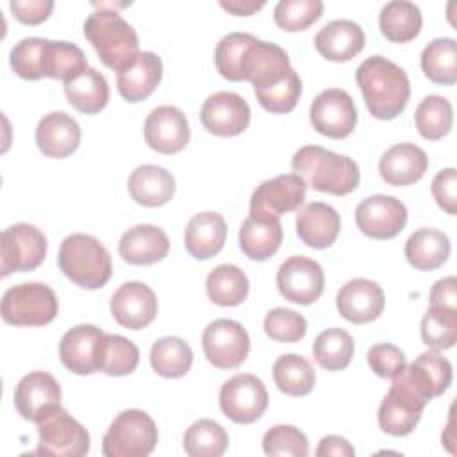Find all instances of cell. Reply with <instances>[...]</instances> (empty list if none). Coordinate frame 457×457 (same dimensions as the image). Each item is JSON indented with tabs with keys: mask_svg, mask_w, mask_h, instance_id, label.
<instances>
[{
	"mask_svg": "<svg viewBox=\"0 0 457 457\" xmlns=\"http://www.w3.org/2000/svg\"><path fill=\"white\" fill-rule=\"evenodd\" d=\"M262 450L266 455L305 457L309 453V443L300 428L293 425H275L266 430L262 437Z\"/></svg>",
	"mask_w": 457,
	"mask_h": 457,
	"instance_id": "cell-48",
	"label": "cell"
},
{
	"mask_svg": "<svg viewBox=\"0 0 457 457\" xmlns=\"http://www.w3.org/2000/svg\"><path fill=\"white\" fill-rule=\"evenodd\" d=\"M291 168L305 186L334 196L352 193L361 180V173L353 159L320 145H305L296 150L291 159Z\"/></svg>",
	"mask_w": 457,
	"mask_h": 457,
	"instance_id": "cell-3",
	"label": "cell"
},
{
	"mask_svg": "<svg viewBox=\"0 0 457 457\" xmlns=\"http://www.w3.org/2000/svg\"><path fill=\"white\" fill-rule=\"evenodd\" d=\"M428 168V157L414 143L393 145L380 157V177L391 186H409L418 182Z\"/></svg>",
	"mask_w": 457,
	"mask_h": 457,
	"instance_id": "cell-27",
	"label": "cell"
},
{
	"mask_svg": "<svg viewBox=\"0 0 457 457\" xmlns=\"http://www.w3.org/2000/svg\"><path fill=\"white\" fill-rule=\"evenodd\" d=\"M14 405L23 420L39 423L48 412L61 407V386L50 373L32 371L16 384Z\"/></svg>",
	"mask_w": 457,
	"mask_h": 457,
	"instance_id": "cell-18",
	"label": "cell"
},
{
	"mask_svg": "<svg viewBox=\"0 0 457 457\" xmlns=\"http://www.w3.org/2000/svg\"><path fill=\"white\" fill-rule=\"evenodd\" d=\"M341 228V220L337 211L323 202H311L298 209L296 214V234L311 248L330 246Z\"/></svg>",
	"mask_w": 457,
	"mask_h": 457,
	"instance_id": "cell-24",
	"label": "cell"
},
{
	"mask_svg": "<svg viewBox=\"0 0 457 457\" xmlns=\"http://www.w3.org/2000/svg\"><path fill=\"white\" fill-rule=\"evenodd\" d=\"M264 332L268 337L278 343H295L300 341L307 332L305 318L286 307L271 309L264 318Z\"/></svg>",
	"mask_w": 457,
	"mask_h": 457,
	"instance_id": "cell-49",
	"label": "cell"
},
{
	"mask_svg": "<svg viewBox=\"0 0 457 457\" xmlns=\"http://www.w3.org/2000/svg\"><path fill=\"white\" fill-rule=\"evenodd\" d=\"M452 384V364L437 350H427L420 353L414 362L405 364L395 377H391V387L420 409L443 395Z\"/></svg>",
	"mask_w": 457,
	"mask_h": 457,
	"instance_id": "cell-6",
	"label": "cell"
},
{
	"mask_svg": "<svg viewBox=\"0 0 457 457\" xmlns=\"http://www.w3.org/2000/svg\"><path fill=\"white\" fill-rule=\"evenodd\" d=\"M227 223L221 214L207 211L193 216L184 232L187 252L200 261L214 257L225 245Z\"/></svg>",
	"mask_w": 457,
	"mask_h": 457,
	"instance_id": "cell-30",
	"label": "cell"
},
{
	"mask_svg": "<svg viewBox=\"0 0 457 457\" xmlns=\"http://www.w3.org/2000/svg\"><path fill=\"white\" fill-rule=\"evenodd\" d=\"M282 236L280 220H266L248 214L239 228V246L252 261H266L278 250Z\"/></svg>",
	"mask_w": 457,
	"mask_h": 457,
	"instance_id": "cell-32",
	"label": "cell"
},
{
	"mask_svg": "<svg viewBox=\"0 0 457 457\" xmlns=\"http://www.w3.org/2000/svg\"><path fill=\"white\" fill-rule=\"evenodd\" d=\"M118 250L125 262L145 266L164 259L170 250V241L162 228L139 223L121 234Z\"/></svg>",
	"mask_w": 457,
	"mask_h": 457,
	"instance_id": "cell-23",
	"label": "cell"
},
{
	"mask_svg": "<svg viewBox=\"0 0 457 457\" xmlns=\"http://www.w3.org/2000/svg\"><path fill=\"white\" fill-rule=\"evenodd\" d=\"M159 434L154 420L139 409L121 411L102 441L105 457H146L154 452Z\"/></svg>",
	"mask_w": 457,
	"mask_h": 457,
	"instance_id": "cell-7",
	"label": "cell"
},
{
	"mask_svg": "<svg viewBox=\"0 0 457 457\" xmlns=\"http://www.w3.org/2000/svg\"><path fill=\"white\" fill-rule=\"evenodd\" d=\"M64 93L70 105L84 114H96L109 102V84L105 77L89 66L64 80Z\"/></svg>",
	"mask_w": 457,
	"mask_h": 457,
	"instance_id": "cell-31",
	"label": "cell"
},
{
	"mask_svg": "<svg viewBox=\"0 0 457 457\" xmlns=\"http://www.w3.org/2000/svg\"><path fill=\"white\" fill-rule=\"evenodd\" d=\"M59 311L52 287L41 282H23L9 287L2 296V318L16 327H43Z\"/></svg>",
	"mask_w": 457,
	"mask_h": 457,
	"instance_id": "cell-8",
	"label": "cell"
},
{
	"mask_svg": "<svg viewBox=\"0 0 457 457\" xmlns=\"http://www.w3.org/2000/svg\"><path fill=\"white\" fill-rule=\"evenodd\" d=\"M264 4L266 2H255V0H228V2H220V5L225 9V11H228V12H232V14H236V16H250V14H253L255 11H259V9H262L264 7Z\"/></svg>",
	"mask_w": 457,
	"mask_h": 457,
	"instance_id": "cell-56",
	"label": "cell"
},
{
	"mask_svg": "<svg viewBox=\"0 0 457 457\" xmlns=\"http://www.w3.org/2000/svg\"><path fill=\"white\" fill-rule=\"evenodd\" d=\"M189 123L175 105H159L145 120V141L159 154H177L189 143Z\"/></svg>",
	"mask_w": 457,
	"mask_h": 457,
	"instance_id": "cell-19",
	"label": "cell"
},
{
	"mask_svg": "<svg viewBox=\"0 0 457 457\" xmlns=\"http://www.w3.org/2000/svg\"><path fill=\"white\" fill-rule=\"evenodd\" d=\"M220 407L223 414L236 423H253L268 407L264 382L252 373L230 377L220 389Z\"/></svg>",
	"mask_w": 457,
	"mask_h": 457,
	"instance_id": "cell-12",
	"label": "cell"
},
{
	"mask_svg": "<svg viewBox=\"0 0 457 457\" xmlns=\"http://www.w3.org/2000/svg\"><path fill=\"white\" fill-rule=\"evenodd\" d=\"M202 346L212 366L230 370L243 364L248 357L250 337L239 321L220 318L204 328Z\"/></svg>",
	"mask_w": 457,
	"mask_h": 457,
	"instance_id": "cell-11",
	"label": "cell"
},
{
	"mask_svg": "<svg viewBox=\"0 0 457 457\" xmlns=\"http://www.w3.org/2000/svg\"><path fill=\"white\" fill-rule=\"evenodd\" d=\"M318 457H353V446L341 436H325L316 450Z\"/></svg>",
	"mask_w": 457,
	"mask_h": 457,
	"instance_id": "cell-55",
	"label": "cell"
},
{
	"mask_svg": "<svg viewBox=\"0 0 457 457\" xmlns=\"http://www.w3.org/2000/svg\"><path fill=\"white\" fill-rule=\"evenodd\" d=\"M104 330L95 325L70 328L59 343V357L66 370L77 375H91L96 370V345Z\"/></svg>",
	"mask_w": 457,
	"mask_h": 457,
	"instance_id": "cell-25",
	"label": "cell"
},
{
	"mask_svg": "<svg viewBox=\"0 0 457 457\" xmlns=\"http://www.w3.org/2000/svg\"><path fill=\"white\" fill-rule=\"evenodd\" d=\"M205 289L211 302L221 307H234L246 300L248 278L241 268L220 264L207 275Z\"/></svg>",
	"mask_w": 457,
	"mask_h": 457,
	"instance_id": "cell-37",
	"label": "cell"
},
{
	"mask_svg": "<svg viewBox=\"0 0 457 457\" xmlns=\"http://www.w3.org/2000/svg\"><path fill=\"white\" fill-rule=\"evenodd\" d=\"M366 43L364 30L352 20H332L314 36L316 50L328 61H350Z\"/></svg>",
	"mask_w": 457,
	"mask_h": 457,
	"instance_id": "cell-26",
	"label": "cell"
},
{
	"mask_svg": "<svg viewBox=\"0 0 457 457\" xmlns=\"http://www.w3.org/2000/svg\"><path fill=\"white\" fill-rule=\"evenodd\" d=\"M255 39V36L248 32H230L223 36L214 50L216 70L221 77L232 82L243 80L241 77V59L246 46Z\"/></svg>",
	"mask_w": 457,
	"mask_h": 457,
	"instance_id": "cell-46",
	"label": "cell"
},
{
	"mask_svg": "<svg viewBox=\"0 0 457 457\" xmlns=\"http://www.w3.org/2000/svg\"><path fill=\"white\" fill-rule=\"evenodd\" d=\"M277 287L280 295L300 305L316 302L325 287L323 268L305 255L287 257L277 271Z\"/></svg>",
	"mask_w": 457,
	"mask_h": 457,
	"instance_id": "cell-15",
	"label": "cell"
},
{
	"mask_svg": "<svg viewBox=\"0 0 457 457\" xmlns=\"http://www.w3.org/2000/svg\"><path fill=\"white\" fill-rule=\"evenodd\" d=\"M450 255V239L437 228H418L405 241V257L421 271L441 268Z\"/></svg>",
	"mask_w": 457,
	"mask_h": 457,
	"instance_id": "cell-33",
	"label": "cell"
},
{
	"mask_svg": "<svg viewBox=\"0 0 457 457\" xmlns=\"http://www.w3.org/2000/svg\"><path fill=\"white\" fill-rule=\"evenodd\" d=\"M182 445L189 457H220L228 446V436L220 423L202 418L184 432Z\"/></svg>",
	"mask_w": 457,
	"mask_h": 457,
	"instance_id": "cell-42",
	"label": "cell"
},
{
	"mask_svg": "<svg viewBox=\"0 0 457 457\" xmlns=\"http://www.w3.org/2000/svg\"><path fill=\"white\" fill-rule=\"evenodd\" d=\"M421 412L423 409L389 389L378 407V425L386 434L407 436L418 425Z\"/></svg>",
	"mask_w": 457,
	"mask_h": 457,
	"instance_id": "cell-43",
	"label": "cell"
},
{
	"mask_svg": "<svg viewBox=\"0 0 457 457\" xmlns=\"http://www.w3.org/2000/svg\"><path fill=\"white\" fill-rule=\"evenodd\" d=\"M84 36L100 61L114 70H125L139 54V39L134 27L112 9H96L84 21Z\"/></svg>",
	"mask_w": 457,
	"mask_h": 457,
	"instance_id": "cell-4",
	"label": "cell"
},
{
	"mask_svg": "<svg viewBox=\"0 0 457 457\" xmlns=\"http://www.w3.org/2000/svg\"><path fill=\"white\" fill-rule=\"evenodd\" d=\"M9 7L16 16V20H20L21 23L37 25L50 16L54 9V2L52 0H11Z\"/></svg>",
	"mask_w": 457,
	"mask_h": 457,
	"instance_id": "cell-53",
	"label": "cell"
},
{
	"mask_svg": "<svg viewBox=\"0 0 457 457\" xmlns=\"http://www.w3.org/2000/svg\"><path fill=\"white\" fill-rule=\"evenodd\" d=\"M59 268L77 286L98 289L112 275V262L107 248L89 234H71L59 248Z\"/></svg>",
	"mask_w": 457,
	"mask_h": 457,
	"instance_id": "cell-5",
	"label": "cell"
},
{
	"mask_svg": "<svg viewBox=\"0 0 457 457\" xmlns=\"http://www.w3.org/2000/svg\"><path fill=\"white\" fill-rule=\"evenodd\" d=\"M339 314L357 325L377 320L386 305L382 287L370 278L348 280L336 296Z\"/></svg>",
	"mask_w": 457,
	"mask_h": 457,
	"instance_id": "cell-21",
	"label": "cell"
},
{
	"mask_svg": "<svg viewBox=\"0 0 457 457\" xmlns=\"http://www.w3.org/2000/svg\"><path fill=\"white\" fill-rule=\"evenodd\" d=\"M414 121L418 132L430 141L441 139L448 134L453 121L452 104L439 95L425 96L414 112Z\"/></svg>",
	"mask_w": 457,
	"mask_h": 457,
	"instance_id": "cell-44",
	"label": "cell"
},
{
	"mask_svg": "<svg viewBox=\"0 0 457 457\" xmlns=\"http://www.w3.org/2000/svg\"><path fill=\"white\" fill-rule=\"evenodd\" d=\"M129 193L134 202L145 207H159L175 195L173 175L157 164H141L129 177Z\"/></svg>",
	"mask_w": 457,
	"mask_h": 457,
	"instance_id": "cell-29",
	"label": "cell"
},
{
	"mask_svg": "<svg viewBox=\"0 0 457 457\" xmlns=\"http://www.w3.org/2000/svg\"><path fill=\"white\" fill-rule=\"evenodd\" d=\"M36 143L46 157H68L80 145V127L75 118L62 111L48 112L36 127Z\"/></svg>",
	"mask_w": 457,
	"mask_h": 457,
	"instance_id": "cell-22",
	"label": "cell"
},
{
	"mask_svg": "<svg viewBox=\"0 0 457 457\" xmlns=\"http://www.w3.org/2000/svg\"><path fill=\"white\" fill-rule=\"evenodd\" d=\"M200 120L204 129L214 136H237L250 123V107L241 95L218 91L204 102Z\"/></svg>",
	"mask_w": 457,
	"mask_h": 457,
	"instance_id": "cell-17",
	"label": "cell"
},
{
	"mask_svg": "<svg viewBox=\"0 0 457 457\" xmlns=\"http://www.w3.org/2000/svg\"><path fill=\"white\" fill-rule=\"evenodd\" d=\"M45 234L29 223L7 227L0 237V271L9 275L14 271L36 270L46 255Z\"/></svg>",
	"mask_w": 457,
	"mask_h": 457,
	"instance_id": "cell-10",
	"label": "cell"
},
{
	"mask_svg": "<svg viewBox=\"0 0 457 457\" xmlns=\"http://www.w3.org/2000/svg\"><path fill=\"white\" fill-rule=\"evenodd\" d=\"M162 79V61L154 52H139L137 57L118 73V91L127 102L148 98Z\"/></svg>",
	"mask_w": 457,
	"mask_h": 457,
	"instance_id": "cell-28",
	"label": "cell"
},
{
	"mask_svg": "<svg viewBox=\"0 0 457 457\" xmlns=\"http://www.w3.org/2000/svg\"><path fill=\"white\" fill-rule=\"evenodd\" d=\"M37 425V455L82 457L89 452L87 430L66 409L57 407Z\"/></svg>",
	"mask_w": 457,
	"mask_h": 457,
	"instance_id": "cell-9",
	"label": "cell"
},
{
	"mask_svg": "<svg viewBox=\"0 0 457 457\" xmlns=\"http://www.w3.org/2000/svg\"><path fill=\"white\" fill-rule=\"evenodd\" d=\"M309 118L320 134L343 139L350 136L357 125V109L345 89L328 87L312 100Z\"/></svg>",
	"mask_w": 457,
	"mask_h": 457,
	"instance_id": "cell-14",
	"label": "cell"
},
{
	"mask_svg": "<svg viewBox=\"0 0 457 457\" xmlns=\"http://www.w3.org/2000/svg\"><path fill=\"white\" fill-rule=\"evenodd\" d=\"M357 86L366 107L377 120H393L407 105L411 95L409 77L403 68L382 55H371L355 71Z\"/></svg>",
	"mask_w": 457,
	"mask_h": 457,
	"instance_id": "cell-2",
	"label": "cell"
},
{
	"mask_svg": "<svg viewBox=\"0 0 457 457\" xmlns=\"http://www.w3.org/2000/svg\"><path fill=\"white\" fill-rule=\"evenodd\" d=\"M323 12L321 0H280L273 9L275 23L287 30H305Z\"/></svg>",
	"mask_w": 457,
	"mask_h": 457,
	"instance_id": "cell-47",
	"label": "cell"
},
{
	"mask_svg": "<svg viewBox=\"0 0 457 457\" xmlns=\"http://www.w3.org/2000/svg\"><path fill=\"white\" fill-rule=\"evenodd\" d=\"M273 380L289 396L309 395L316 382L311 362L298 353H284L273 362Z\"/></svg>",
	"mask_w": 457,
	"mask_h": 457,
	"instance_id": "cell-38",
	"label": "cell"
},
{
	"mask_svg": "<svg viewBox=\"0 0 457 457\" xmlns=\"http://www.w3.org/2000/svg\"><path fill=\"white\" fill-rule=\"evenodd\" d=\"M423 73L437 84L452 86L457 80V43L452 37H436L421 52Z\"/></svg>",
	"mask_w": 457,
	"mask_h": 457,
	"instance_id": "cell-39",
	"label": "cell"
},
{
	"mask_svg": "<svg viewBox=\"0 0 457 457\" xmlns=\"http://www.w3.org/2000/svg\"><path fill=\"white\" fill-rule=\"evenodd\" d=\"M241 77L252 82L259 104L275 114L293 111L302 95V80L291 68L286 50L270 41L255 37L246 46Z\"/></svg>",
	"mask_w": 457,
	"mask_h": 457,
	"instance_id": "cell-1",
	"label": "cell"
},
{
	"mask_svg": "<svg viewBox=\"0 0 457 457\" xmlns=\"http://www.w3.org/2000/svg\"><path fill=\"white\" fill-rule=\"evenodd\" d=\"M355 221L362 234L371 239H391L407 223V207L395 196L373 195L355 209Z\"/></svg>",
	"mask_w": 457,
	"mask_h": 457,
	"instance_id": "cell-16",
	"label": "cell"
},
{
	"mask_svg": "<svg viewBox=\"0 0 457 457\" xmlns=\"http://www.w3.org/2000/svg\"><path fill=\"white\" fill-rule=\"evenodd\" d=\"M457 280L453 275L439 278L430 291V305L432 307H443V309H457L455 302H457Z\"/></svg>",
	"mask_w": 457,
	"mask_h": 457,
	"instance_id": "cell-54",
	"label": "cell"
},
{
	"mask_svg": "<svg viewBox=\"0 0 457 457\" xmlns=\"http://www.w3.org/2000/svg\"><path fill=\"white\" fill-rule=\"evenodd\" d=\"M87 68L84 52L68 41L46 39L41 57V70L45 77L68 80Z\"/></svg>",
	"mask_w": 457,
	"mask_h": 457,
	"instance_id": "cell-41",
	"label": "cell"
},
{
	"mask_svg": "<svg viewBox=\"0 0 457 457\" xmlns=\"http://www.w3.org/2000/svg\"><path fill=\"white\" fill-rule=\"evenodd\" d=\"M111 314L125 328H145L157 314L155 293L145 282H125L111 296Z\"/></svg>",
	"mask_w": 457,
	"mask_h": 457,
	"instance_id": "cell-20",
	"label": "cell"
},
{
	"mask_svg": "<svg viewBox=\"0 0 457 457\" xmlns=\"http://www.w3.org/2000/svg\"><path fill=\"white\" fill-rule=\"evenodd\" d=\"M305 182L296 173L277 175L261 182L250 198V216L280 220V214L300 209L305 200Z\"/></svg>",
	"mask_w": 457,
	"mask_h": 457,
	"instance_id": "cell-13",
	"label": "cell"
},
{
	"mask_svg": "<svg viewBox=\"0 0 457 457\" xmlns=\"http://www.w3.org/2000/svg\"><path fill=\"white\" fill-rule=\"evenodd\" d=\"M150 364L154 371L164 378L184 377L193 364L191 346L177 336L161 337L152 345Z\"/></svg>",
	"mask_w": 457,
	"mask_h": 457,
	"instance_id": "cell-36",
	"label": "cell"
},
{
	"mask_svg": "<svg viewBox=\"0 0 457 457\" xmlns=\"http://www.w3.org/2000/svg\"><path fill=\"white\" fill-rule=\"evenodd\" d=\"M421 337L432 350H448L457 339V309L428 307L421 320Z\"/></svg>",
	"mask_w": 457,
	"mask_h": 457,
	"instance_id": "cell-45",
	"label": "cell"
},
{
	"mask_svg": "<svg viewBox=\"0 0 457 457\" xmlns=\"http://www.w3.org/2000/svg\"><path fill=\"white\" fill-rule=\"evenodd\" d=\"M368 364L375 371V375L382 378L395 377L405 364V353L389 343H378L373 345L368 350Z\"/></svg>",
	"mask_w": 457,
	"mask_h": 457,
	"instance_id": "cell-51",
	"label": "cell"
},
{
	"mask_svg": "<svg viewBox=\"0 0 457 457\" xmlns=\"http://www.w3.org/2000/svg\"><path fill=\"white\" fill-rule=\"evenodd\" d=\"M312 355L314 361L328 371L343 370L352 361L353 337L345 328H327L316 336L312 343Z\"/></svg>",
	"mask_w": 457,
	"mask_h": 457,
	"instance_id": "cell-40",
	"label": "cell"
},
{
	"mask_svg": "<svg viewBox=\"0 0 457 457\" xmlns=\"http://www.w3.org/2000/svg\"><path fill=\"white\" fill-rule=\"evenodd\" d=\"M46 39L43 37H23L11 48V68L14 73L27 80H37L43 75L41 57Z\"/></svg>",
	"mask_w": 457,
	"mask_h": 457,
	"instance_id": "cell-50",
	"label": "cell"
},
{
	"mask_svg": "<svg viewBox=\"0 0 457 457\" xmlns=\"http://www.w3.org/2000/svg\"><path fill=\"white\" fill-rule=\"evenodd\" d=\"M421 11L414 2L391 0L382 5L378 14L380 32L393 43H407L421 30Z\"/></svg>",
	"mask_w": 457,
	"mask_h": 457,
	"instance_id": "cell-34",
	"label": "cell"
},
{
	"mask_svg": "<svg viewBox=\"0 0 457 457\" xmlns=\"http://www.w3.org/2000/svg\"><path fill=\"white\" fill-rule=\"evenodd\" d=\"M139 350L137 346L118 334H105L96 345V370L111 375L121 377L129 375L137 368Z\"/></svg>",
	"mask_w": 457,
	"mask_h": 457,
	"instance_id": "cell-35",
	"label": "cell"
},
{
	"mask_svg": "<svg viewBox=\"0 0 457 457\" xmlns=\"http://www.w3.org/2000/svg\"><path fill=\"white\" fill-rule=\"evenodd\" d=\"M432 195L443 211H446L448 214L457 212V171H455V168H445L434 177Z\"/></svg>",
	"mask_w": 457,
	"mask_h": 457,
	"instance_id": "cell-52",
	"label": "cell"
}]
</instances>
